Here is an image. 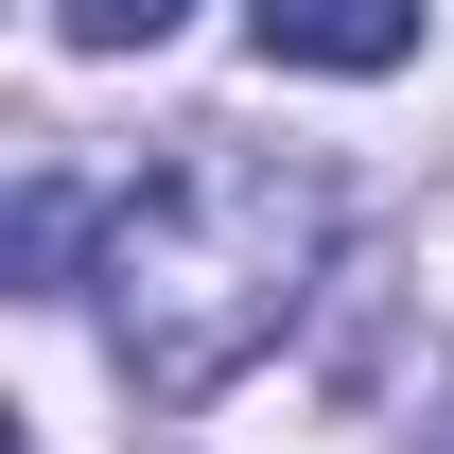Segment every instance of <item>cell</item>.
<instances>
[{
    "mask_svg": "<svg viewBox=\"0 0 454 454\" xmlns=\"http://www.w3.org/2000/svg\"><path fill=\"white\" fill-rule=\"evenodd\" d=\"M315 262H333V175L280 158V140H227V122H192L140 192L106 210V349L140 402H210L227 367H262V349L297 333V297H315Z\"/></svg>",
    "mask_w": 454,
    "mask_h": 454,
    "instance_id": "cell-1",
    "label": "cell"
},
{
    "mask_svg": "<svg viewBox=\"0 0 454 454\" xmlns=\"http://www.w3.org/2000/svg\"><path fill=\"white\" fill-rule=\"evenodd\" d=\"M262 70H402L419 53V0H245Z\"/></svg>",
    "mask_w": 454,
    "mask_h": 454,
    "instance_id": "cell-2",
    "label": "cell"
},
{
    "mask_svg": "<svg viewBox=\"0 0 454 454\" xmlns=\"http://www.w3.org/2000/svg\"><path fill=\"white\" fill-rule=\"evenodd\" d=\"M175 18H192V0H53V35H70V53H158Z\"/></svg>",
    "mask_w": 454,
    "mask_h": 454,
    "instance_id": "cell-3",
    "label": "cell"
},
{
    "mask_svg": "<svg viewBox=\"0 0 454 454\" xmlns=\"http://www.w3.org/2000/svg\"><path fill=\"white\" fill-rule=\"evenodd\" d=\"M18 280H35V297L70 280V175H35V192H18Z\"/></svg>",
    "mask_w": 454,
    "mask_h": 454,
    "instance_id": "cell-4",
    "label": "cell"
}]
</instances>
